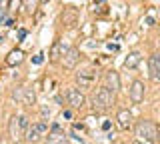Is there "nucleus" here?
Listing matches in <instances>:
<instances>
[{"instance_id":"nucleus-16","label":"nucleus","mask_w":160,"mask_h":144,"mask_svg":"<svg viewBox=\"0 0 160 144\" xmlns=\"http://www.w3.org/2000/svg\"><path fill=\"white\" fill-rule=\"evenodd\" d=\"M64 50H66V48H64V44H60V42H58L56 46L52 48V54H50V56H52V60H58V58L64 54Z\"/></svg>"},{"instance_id":"nucleus-10","label":"nucleus","mask_w":160,"mask_h":144,"mask_svg":"<svg viewBox=\"0 0 160 144\" xmlns=\"http://www.w3.org/2000/svg\"><path fill=\"white\" fill-rule=\"evenodd\" d=\"M116 122H118L120 130H128L130 124H132V114H130L128 110H120L118 116H116Z\"/></svg>"},{"instance_id":"nucleus-4","label":"nucleus","mask_w":160,"mask_h":144,"mask_svg":"<svg viewBox=\"0 0 160 144\" xmlns=\"http://www.w3.org/2000/svg\"><path fill=\"white\" fill-rule=\"evenodd\" d=\"M46 132H48V122H46V120H38V122H32V124H30L24 136H26L28 142H36V140H40V138H42Z\"/></svg>"},{"instance_id":"nucleus-12","label":"nucleus","mask_w":160,"mask_h":144,"mask_svg":"<svg viewBox=\"0 0 160 144\" xmlns=\"http://www.w3.org/2000/svg\"><path fill=\"white\" fill-rule=\"evenodd\" d=\"M140 60H142V56H140V52H136V50H134V52H130L128 56L124 58V66H126L128 70H134V68H136L138 64H140Z\"/></svg>"},{"instance_id":"nucleus-3","label":"nucleus","mask_w":160,"mask_h":144,"mask_svg":"<svg viewBox=\"0 0 160 144\" xmlns=\"http://www.w3.org/2000/svg\"><path fill=\"white\" fill-rule=\"evenodd\" d=\"M28 126H30V122H28V118L24 116V114H18V116H14L12 120H10V124H8L10 138H12V140H20V138L26 134Z\"/></svg>"},{"instance_id":"nucleus-17","label":"nucleus","mask_w":160,"mask_h":144,"mask_svg":"<svg viewBox=\"0 0 160 144\" xmlns=\"http://www.w3.org/2000/svg\"><path fill=\"white\" fill-rule=\"evenodd\" d=\"M34 8H36V0H26V10L32 12Z\"/></svg>"},{"instance_id":"nucleus-15","label":"nucleus","mask_w":160,"mask_h":144,"mask_svg":"<svg viewBox=\"0 0 160 144\" xmlns=\"http://www.w3.org/2000/svg\"><path fill=\"white\" fill-rule=\"evenodd\" d=\"M34 100H36V94H34V90H30V88H24L22 102H24V104H34Z\"/></svg>"},{"instance_id":"nucleus-1","label":"nucleus","mask_w":160,"mask_h":144,"mask_svg":"<svg viewBox=\"0 0 160 144\" xmlns=\"http://www.w3.org/2000/svg\"><path fill=\"white\" fill-rule=\"evenodd\" d=\"M112 104H114V92L108 90L106 86L98 88V90L92 94V108H94V112H106Z\"/></svg>"},{"instance_id":"nucleus-2","label":"nucleus","mask_w":160,"mask_h":144,"mask_svg":"<svg viewBox=\"0 0 160 144\" xmlns=\"http://www.w3.org/2000/svg\"><path fill=\"white\" fill-rule=\"evenodd\" d=\"M134 132H136V136L140 138V140L154 142L156 136H158V126L152 120H140L136 124V128H134Z\"/></svg>"},{"instance_id":"nucleus-5","label":"nucleus","mask_w":160,"mask_h":144,"mask_svg":"<svg viewBox=\"0 0 160 144\" xmlns=\"http://www.w3.org/2000/svg\"><path fill=\"white\" fill-rule=\"evenodd\" d=\"M66 102L70 108H74V110H80V108L84 106V102H86V98H84V94L78 90V88H68L66 90Z\"/></svg>"},{"instance_id":"nucleus-18","label":"nucleus","mask_w":160,"mask_h":144,"mask_svg":"<svg viewBox=\"0 0 160 144\" xmlns=\"http://www.w3.org/2000/svg\"><path fill=\"white\" fill-rule=\"evenodd\" d=\"M110 126H112V124H110L108 120H104V122H102V128H104V130H110Z\"/></svg>"},{"instance_id":"nucleus-21","label":"nucleus","mask_w":160,"mask_h":144,"mask_svg":"<svg viewBox=\"0 0 160 144\" xmlns=\"http://www.w3.org/2000/svg\"><path fill=\"white\" fill-rule=\"evenodd\" d=\"M0 144H6V140H4V138H0Z\"/></svg>"},{"instance_id":"nucleus-11","label":"nucleus","mask_w":160,"mask_h":144,"mask_svg":"<svg viewBox=\"0 0 160 144\" xmlns=\"http://www.w3.org/2000/svg\"><path fill=\"white\" fill-rule=\"evenodd\" d=\"M106 88H108V90H112V92H116L118 88H120L118 72H114V70H108L106 72Z\"/></svg>"},{"instance_id":"nucleus-14","label":"nucleus","mask_w":160,"mask_h":144,"mask_svg":"<svg viewBox=\"0 0 160 144\" xmlns=\"http://www.w3.org/2000/svg\"><path fill=\"white\" fill-rule=\"evenodd\" d=\"M10 66H14V64H18V62H22V52L20 50H14V52H10V56H8V60H6Z\"/></svg>"},{"instance_id":"nucleus-7","label":"nucleus","mask_w":160,"mask_h":144,"mask_svg":"<svg viewBox=\"0 0 160 144\" xmlns=\"http://www.w3.org/2000/svg\"><path fill=\"white\" fill-rule=\"evenodd\" d=\"M78 60H80V54H78L76 48H66V50H64V54H62L64 68H74L78 64Z\"/></svg>"},{"instance_id":"nucleus-13","label":"nucleus","mask_w":160,"mask_h":144,"mask_svg":"<svg viewBox=\"0 0 160 144\" xmlns=\"http://www.w3.org/2000/svg\"><path fill=\"white\" fill-rule=\"evenodd\" d=\"M76 78H78L80 84H90V82H92V78H94V72L92 70H82V72L76 74Z\"/></svg>"},{"instance_id":"nucleus-22","label":"nucleus","mask_w":160,"mask_h":144,"mask_svg":"<svg viewBox=\"0 0 160 144\" xmlns=\"http://www.w3.org/2000/svg\"><path fill=\"white\" fill-rule=\"evenodd\" d=\"M114 144H122V142H114Z\"/></svg>"},{"instance_id":"nucleus-9","label":"nucleus","mask_w":160,"mask_h":144,"mask_svg":"<svg viewBox=\"0 0 160 144\" xmlns=\"http://www.w3.org/2000/svg\"><path fill=\"white\" fill-rule=\"evenodd\" d=\"M130 100H132L134 104L144 100V84L140 80H134L132 86H130Z\"/></svg>"},{"instance_id":"nucleus-20","label":"nucleus","mask_w":160,"mask_h":144,"mask_svg":"<svg viewBox=\"0 0 160 144\" xmlns=\"http://www.w3.org/2000/svg\"><path fill=\"white\" fill-rule=\"evenodd\" d=\"M146 24H150V26H152V24H154V18H152V16H148V18H146Z\"/></svg>"},{"instance_id":"nucleus-8","label":"nucleus","mask_w":160,"mask_h":144,"mask_svg":"<svg viewBox=\"0 0 160 144\" xmlns=\"http://www.w3.org/2000/svg\"><path fill=\"white\" fill-rule=\"evenodd\" d=\"M46 144H70V142H68V136H66V134L60 132V128L54 124V126H52V132L48 134Z\"/></svg>"},{"instance_id":"nucleus-19","label":"nucleus","mask_w":160,"mask_h":144,"mask_svg":"<svg viewBox=\"0 0 160 144\" xmlns=\"http://www.w3.org/2000/svg\"><path fill=\"white\" fill-rule=\"evenodd\" d=\"M42 60H44V58H42V54H38V56L34 58V62H36V64H42Z\"/></svg>"},{"instance_id":"nucleus-6","label":"nucleus","mask_w":160,"mask_h":144,"mask_svg":"<svg viewBox=\"0 0 160 144\" xmlns=\"http://www.w3.org/2000/svg\"><path fill=\"white\" fill-rule=\"evenodd\" d=\"M148 72L154 82H160V54L158 52L148 58Z\"/></svg>"}]
</instances>
